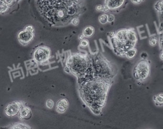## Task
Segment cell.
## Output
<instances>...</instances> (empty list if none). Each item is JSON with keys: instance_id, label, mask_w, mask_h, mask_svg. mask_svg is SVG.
<instances>
[{"instance_id": "1", "label": "cell", "mask_w": 163, "mask_h": 129, "mask_svg": "<svg viewBox=\"0 0 163 129\" xmlns=\"http://www.w3.org/2000/svg\"><path fill=\"white\" fill-rule=\"evenodd\" d=\"M81 0H38L40 12L51 20H71L78 12Z\"/></svg>"}, {"instance_id": "2", "label": "cell", "mask_w": 163, "mask_h": 129, "mask_svg": "<svg viewBox=\"0 0 163 129\" xmlns=\"http://www.w3.org/2000/svg\"><path fill=\"white\" fill-rule=\"evenodd\" d=\"M149 73V64L145 60L140 61L134 69V77L137 81L145 80L148 77Z\"/></svg>"}, {"instance_id": "3", "label": "cell", "mask_w": 163, "mask_h": 129, "mask_svg": "<svg viewBox=\"0 0 163 129\" xmlns=\"http://www.w3.org/2000/svg\"><path fill=\"white\" fill-rule=\"evenodd\" d=\"M50 57V50L47 47H40L36 49L34 54V58L35 62L43 63L48 60Z\"/></svg>"}, {"instance_id": "4", "label": "cell", "mask_w": 163, "mask_h": 129, "mask_svg": "<svg viewBox=\"0 0 163 129\" xmlns=\"http://www.w3.org/2000/svg\"><path fill=\"white\" fill-rule=\"evenodd\" d=\"M21 104L19 102L9 103L5 109V113L8 117H13L16 116L21 110Z\"/></svg>"}, {"instance_id": "5", "label": "cell", "mask_w": 163, "mask_h": 129, "mask_svg": "<svg viewBox=\"0 0 163 129\" xmlns=\"http://www.w3.org/2000/svg\"><path fill=\"white\" fill-rule=\"evenodd\" d=\"M34 37V32L25 29L18 34V40L22 44L25 45L32 41Z\"/></svg>"}, {"instance_id": "6", "label": "cell", "mask_w": 163, "mask_h": 129, "mask_svg": "<svg viewBox=\"0 0 163 129\" xmlns=\"http://www.w3.org/2000/svg\"><path fill=\"white\" fill-rule=\"evenodd\" d=\"M125 0H105V5L110 10H117L125 5Z\"/></svg>"}, {"instance_id": "7", "label": "cell", "mask_w": 163, "mask_h": 129, "mask_svg": "<svg viewBox=\"0 0 163 129\" xmlns=\"http://www.w3.org/2000/svg\"><path fill=\"white\" fill-rule=\"evenodd\" d=\"M68 105V101L66 99H61L57 102L56 110L59 113H63L67 110Z\"/></svg>"}, {"instance_id": "8", "label": "cell", "mask_w": 163, "mask_h": 129, "mask_svg": "<svg viewBox=\"0 0 163 129\" xmlns=\"http://www.w3.org/2000/svg\"><path fill=\"white\" fill-rule=\"evenodd\" d=\"M31 114V110L29 108L24 107L21 109L19 117L21 119H27L29 117Z\"/></svg>"}, {"instance_id": "9", "label": "cell", "mask_w": 163, "mask_h": 129, "mask_svg": "<svg viewBox=\"0 0 163 129\" xmlns=\"http://www.w3.org/2000/svg\"><path fill=\"white\" fill-rule=\"evenodd\" d=\"M94 32V28L92 26H89L86 27L83 31V34L85 37H90L93 35Z\"/></svg>"}, {"instance_id": "10", "label": "cell", "mask_w": 163, "mask_h": 129, "mask_svg": "<svg viewBox=\"0 0 163 129\" xmlns=\"http://www.w3.org/2000/svg\"><path fill=\"white\" fill-rule=\"evenodd\" d=\"M136 53H137V49L134 48L131 49L126 52L125 56L129 59H131L135 57Z\"/></svg>"}, {"instance_id": "11", "label": "cell", "mask_w": 163, "mask_h": 129, "mask_svg": "<svg viewBox=\"0 0 163 129\" xmlns=\"http://www.w3.org/2000/svg\"><path fill=\"white\" fill-rule=\"evenodd\" d=\"M155 8L158 12H162L163 11V1L157 2L155 5Z\"/></svg>"}, {"instance_id": "12", "label": "cell", "mask_w": 163, "mask_h": 129, "mask_svg": "<svg viewBox=\"0 0 163 129\" xmlns=\"http://www.w3.org/2000/svg\"><path fill=\"white\" fill-rule=\"evenodd\" d=\"M155 103L159 105H162L163 104V93L158 94L155 97Z\"/></svg>"}, {"instance_id": "13", "label": "cell", "mask_w": 163, "mask_h": 129, "mask_svg": "<svg viewBox=\"0 0 163 129\" xmlns=\"http://www.w3.org/2000/svg\"><path fill=\"white\" fill-rule=\"evenodd\" d=\"M99 20L100 23L102 24H105L108 22V15L103 14L100 15L99 17Z\"/></svg>"}, {"instance_id": "14", "label": "cell", "mask_w": 163, "mask_h": 129, "mask_svg": "<svg viewBox=\"0 0 163 129\" xmlns=\"http://www.w3.org/2000/svg\"><path fill=\"white\" fill-rule=\"evenodd\" d=\"M54 105V102L53 100L50 99L47 101V107L49 109H52V108L53 107Z\"/></svg>"}, {"instance_id": "15", "label": "cell", "mask_w": 163, "mask_h": 129, "mask_svg": "<svg viewBox=\"0 0 163 129\" xmlns=\"http://www.w3.org/2000/svg\"><path fill=\"white\" fill-rule=\"evenodd\" d=\"M149 43L151 45L155 46L158 43V39L155 38H151L149 40Z\"/></svg>"}, {"instance_id": "16", "label": "cell", "mask_w": 163, "mask_h": 129, "mask_svg": "<svg viewBox=\"0 0 163 129\" xmlns=\"http://www.w3.org/2000/svg\"><path fill=\"white\" fill-rule=\"evenodd\" d=\"M14 127H14V129H15H15H19V128L20 129H23V128H24V129H25V127H27V126L23 124H15V126H14ZM28 128L29 129L30 128H29V127H28Z\"/></svg>"}, {"instance_id": "17", "label": "cell", "mask_w": 163, "mask_h": 129, "mask_svg": "<svg viewBox=\"0 0 163 129\" xmlns=\"http://www.w3.org/2000/svg\"><path fill=\"white\" fill-rule=\"evenodd\" d=\"M79 20L78 18H74L72 20V24L74 25H77L79 24Z\"/></svg>"}, {"instance_id": "18", "label": "cell", "mask_w": 163, "mask_h": 129, "mask_svg": "<svg viewBox=\"0 0 163 129\" xmlns=\"http://www.w3.org/2000/svg\"><path fill=\"white\" fill-rule=\"evenodd\" d=\"M115 16L113 15L110 14V15H108V22H110V23L112 22L115 20Z\"/></svg>"}, {"instance_id": "19", "label": "cell", "mask_w": 163, "mask_h": 129, "mask_svg": "<svg viewBox=\"0 0 163 129\" xmlns=\"http://www.w3.org/2000/svg\"><path fill=\"white\" fill-rule=\"evenodd\" d=\"M88 42L87 40H83L81 42V45L82 47H87L88 45Z\"/></svg>"}, {"instance_id": "20", "label": "cell", "mask_w": 163, "mask_h": 129, "mask_svg": "<svg viewBox=\"0 0 163 129\" xmlns=\"http://www.w3.org/2000/svg\"><path fill=\"white\" fill-rule=\"evenodd\" d=\"M25 29L31 32H34V29L33 28V26L31 25H28V26H26Z\"/></svg>"}, {"instance_id": "21", "label": "cell", "mask_w": 163, "mask_h": 129, "mask_svg": "<svg viewBox=\"0 0 163 129\" xmlns=\"http://www.w3.org/2000/svg\"><path fill=\"white\" fill-rule=\"evenodd\" d=\"M143 1L144 0H131V2H133V4L138 5V4H140L141 2Z\"/></svg>"}, {"instance_id": "22", "label": "cell", "mask_w": 163, "mask_h": 129, "mask_svg": "<svg viewBox=\"0 0 163 129\" xmlns=\"http://www.w3.org/2000/svg\"><path fill=\"white\" fill-rule=\"evenodd\" d=\"M96 9L98 11H103V6L101 5H98L96 6Z\"/></svg>"}, {"instance_id": "23", "label": "cell", "mask_w": 163, "mask_h": 129, "mask_svg": "<svg viewBox=\"0 0 163 129\" xmlns=\"http://www.w3.org/2000/svg\"><path fill=\"white\" fill-rule=\"evenodd\" d=\"M109 10H110V9H109V8H108V7L106 5H105L104 6H103V11H108Z\"/></svg>"}, {"instance_id": "24", "label": "cell", "mask_w": 163, "mask_h": 129, "mask_svg": "<svg viewBox=\"0 0 163 129\" xmlns=\"http://www.w3.org/2000/svg\"><path fill=\"white\" fill-rule=\"evenodd\" d=\"M84 37H85V36H84V35H79V36H78V38L80 40H82L84 38Z\"/></svg>"}, {"instance_id": "25", "label": "cell", "mask_w": 163, "mask_h": 129, "mask_svg": "<svg viewBox=\"0 0 163 129\" xmlns=\"http://www.w3.org/2000/svg\"><path fill=\"white\" fill-rule=\"evenodd\" d=\"M160 58H161V59L163 60V52H162V53H161V55H160Z\"/></svg>"}]
</instances>
